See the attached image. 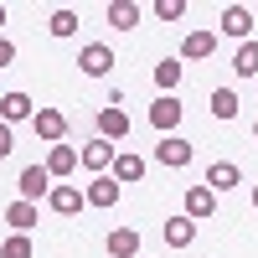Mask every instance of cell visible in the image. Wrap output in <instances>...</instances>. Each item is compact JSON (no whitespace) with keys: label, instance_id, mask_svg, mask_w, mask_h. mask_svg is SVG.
<instances>
[{"label":"cell","instance_id":"cell-1","mask_svg":"<svg viewBox=\"0 0 258 258\" xmlns=\"http://www.w3.org/2000/svg\"><path fill=\"white\" fill-rule=\"evenodd\" d=\"M191 140H181V135H160V145H155V160L160 165H170V170H181V165H191Z\"/></svg>","mask_w":258,"mask_h":258},{"label":"cell","instance_id":"cell-2","mask_svg":"<svg viewBox=\"0 0 258 258\" xmlns=\"http://www.w3.org/2000/svg\"><path fill=\"white\" fill-rule=\"evenodd\" d=\"M16 186H21V202H31V207H36V202L52 191V176H47V165H26V170L16 176Z\"/></svg>","mask_w":258,"mask_h":258},{"label":"cell","instance_id":"cell-3","mask_svg":"<svg viewBox=\"0 0 258 258\" xmlns=\"http://www.w3.org/2000/svg\"><path fill=\"white\" fill-rule=\"evenodd\" d=\"M181 114H186V109H181V98H170V93H160L155 103H150V124H155L160 135H170V129L181 124Z\"/></svg>","mask_w":258,"mask_h":258},{"label":"cell","instance_id":"cell-4","mask_svg":"<svg viewBox=\"0 0 258 258\" xmlns=\"http://www.w3.org/2000/svg\"><path fill=\"white\" fill-rule=\"evenodd\" d=\"M31 129H36V140L62 145V135H68V119H62L57 109H36V114H31Z\"/></svg>","mask_w":258,"mask_h":258},{"label":"cell","instance_id":"cell-5","mask_svg":"<svg viewBox=\"0 0 258 258\" xmlns=\"http://www.w3.org/2000/svg\"><path fill=\"white\" fill-rule=\"evenodd\" d=\"M98 140H129V114L124 109H114V103H109V109H98Z\"/></svg>","mask_w":258,"mask_h":258},{"label":"cell","instance_id":"cell-6","mask_svg":"<svg viewBox=\"0 0 258 258\" xmlns=\"http://www.w3.org/2000/svg\"><path fill=\"white\" fill-rule=\"evenodd\" d=\"M78 68L88 73V78H103V73L114 68V52L103 47V41H88V47H83V57H78Z\"/></svg>","mask_w":258,"mask_h":258},{"label":"cell","instance_id":"cell-7","mask_svg":"<svg viewBox=\"0 0 258 258\" xmlns=\"http://www.w3.org/2000/svg\"><path fill=\"white\" fill-rule=\"evenodd\" d=\"M232 186H243V170L232 165V160H217V165L207 170V191H212V197H217V191H232Z\"/></svg>","mask_w":258,"mask_h":258},{"label":"cell","instance_id":"cell-8","mask_svg":"<svg viewBox=\"0 0 258 258\" xmlns=\"http://www.w3.org/2000/svg\"><path fill=\"white\" fill-rule=\"evenodd\" d=\"M103 248H109L114 258H140V232L135 227H114L109 238H103Z\"/></svg>","mask_w":258,"mask_h":258},{"label":"cell","instance_id":"cell-9","mask_svg":"<svg viewBox=\"0 0 258 258\" xmlns=\"http://www.w3.org/2000/svg\"><path fill=\"white\" fill-rule=\"evenodd\" d=\"M47 202H52L57 217H73V212H83V191H78V186H52Z\"/></svg>","mask_w":258,"mask_h":258},{"label":"cell","instance_id":"cell-10","mask_svg":"<svg viewBox=\"0 0 258 258\" xmlns=\"http://www.w3.org/2000/svg\"><path fill=\"white\" fill-rule=\"evenodd\" d=\"M83 202H93V207H114V202H119V181H114V176H93L88 191H83Z\"/></svg>","mask_w":258,"mask_h":258},{"label":"cell","instance_id":"cell-11","mask_svg":"<svg viewBox=\"0 0 258 258\" xmlns=\"http://www.w3.org/2000/svg\"><path fill=\"white\" fill-rule=\"evenodd\" d=\"M212 212H217V197H212L207 186H191V191H186V217L202 222V217H212Z\"/></svg>","mask_w":258,"mask_h":258},{"label":"cell","instance_id":"cell-12","mask_svg":"<svg viewBox=\"0 0 258 258\" xmlns=\"http://www.w3.org/2000/svg\"><path fill=\"white\" fill-rule=\"evenodd\" d=\"M83 165H88L93 176H103V170L114 165V145H109V140H93V145H83Z\"/></svg>","mask_w":258,"mask_h":258},{"label":"cell","instance_id":"cell-13","mask_svg":"<svg viewBox=\"0 0 258 258\" xmlns=\"http://www.w3.org/2000/svg\"><path fill=\"white\" fill-rule=\"evenodd\" d=\"M78 170V150L73 145H52L47 150V176H73Z\"/></svg>","mask_w":258,"mask_h":258},{"label":"cell","instance_id":"cell-14","mask_svg":"<svg viewBox=\"0 0 258 258\" xmlns=\"http://www.w3.org/2000/svg\"><path fill=\"white\" fill-rule=\"evenodd\" d=\"M165 243H170V248H191V243H197V222H191L186 212H181V217H170V222H165Z\"/></svg>","mask_w":258,"mask_h":258},{"label":"cell","instance_id":"cell-15","mask_svg":"<svg viewBox=\"0 0 258 258\" xmlns=\"http://www.w3.org/2000/svg\"><path fill=\"white\" fill-rule=\"evenodd\" d=\"M248 26H253V11H248V6H227V11H222V31H227V36L248 41Z\"/></svg>","mask_w":258,"mask_h":258},{"label":"cell","instance_id":"cell-16","mask_svg":"<svg viewBox=\"0 0 258 258\" xmlns=\"http://www.w3.org/2000/svg\"><path fill=\"white\" fill-rule=\"evenodd\" d=\"M181 52H186L191 62H202V57H212V52H217V36H212V31H191V36L181 41Z\"/></svg>","mask_w":258,"mask_h":258},{"label":"cell","instance_id":"cell-17","mask_svg":"<svg viewBox=\"0 0 258 258\" xmlns=\"http://www.w3.org/2000/svg\"><path fill=\"white\" fill-rule=\"evenodd\" d=\"M0 114H6V124H21V119H31L36 109H31L26 93H6V98H0Z\"/></svg>","mask_w":258,"mask_h":258},{"label":"cell","instance_id":"cell-18","mask_svg":"<svg viewBox=\"0 0 258 258\" xmlns=\"http://www.w3.org/2000/svg\"><path fill=\"white\" fill-rule=\"evenodd\" d=\"M140 176H145V160H140V155H129V150H124V155H114V181H119V186H124V181L135 186Z\"/></svg>","mask_w":258,"mask_h":258},{"label":"cell","instance_id":"cell-19","mask_svg":"<svg viewBox=\"0 0 258 258\" xmlns=\"http://www.w3.org/2000/svg\"><path fill=\"white\" fill-rule=\"evenodd\" d=\"M135 21H140V6H135V0H114V6H109V26L129 31V26H135Z\"/></svg>","mask_w":258,"mask_h":258},{"label":"cell","instance_id":"cell-20","mask_svg":"<svg viewBox=\"0 0 258 258\" xmlns=\"http://www.w3.org/2000/svg\"><path fill=\"white\" fill-rule=\"evenodd\" d=\"M232 73H238V78H253V73H258V41H243V47H238Z\"/></svg>","mask_w":258,"mask_h":258},{"label":"cell","instance_id":"cell-21","mask_svg":"<svg viewBox=\"0 0 258 258\" xmlns=\"http://www.w3.org/2000/svg\"><path fill=\"white\" fill-rule=\"evenodd\" d=\"M6 222H11L16 232H31V227H36V207H31V202H16V207L6 212Z\"/></svg>","mask_w":258,"mask_h":258},{"label":"cell","instance_id":"cell-22","mask_svg":"<svg viewBox=\"0 0 258 258\" xmlns=\"http://www.w3.org/2000/svg\"><path fill=\"white\" fill-rule=\"evenodd\" d=\"M155 83H160V93H170L181 83V62L176 57H165V62H155Z\"/></svg>","mask_w":258,"mask_h":258},{"label":"cell","instance_id":"cell-23","mask_svg":"<svg viewBox=\"0 0 258 258\" xmlns=\"http://www.w3.org/2000/svg\"><path fill=\"white\" fill-rule=\"evenodd\" d=\"M212 114H217V119H238V93L217 88V93H212Z\"/></svg>","mask_w":258,"mask_h":258},{"label":"cell","instance_id":"cell-24","mask_svg":"<svg viewBox=\"0 0 258 258\" xmlns=\"http://www.w3.org/2000/svg\"><path fill=\"white\" fill-rule=\"evenodd\" d=\"M47 26H52V36H73V31H78V11H68V6H62V11H52V21H47Z\"/></svg>","mask_w":258,"mask_h":258},{"label":"cell","instance_id":"cell-25","mask_svg":"<svg viewBox=\"0 0 258 258\" xmlns=\"http://www.w3.org/2000/svg\"><path fill=\"white\" fill-rule=\"evenodd\" d=\"M0 258H31V238L26 232H11V238L0 243Z\"/></svg>","mask_w":258,"mask_h":258},{"label":"cell","instance_id":"cell-26","mask_svg":"<svg viewBox=\"0 0 258 258\" xmlns=\"http://www.w3.org/2000/svg\"><path fill=\"white\" fill-rule=\"evenodd\" d=\"M155 16H160V21H181V16H186V0H160Z\"/></svg>","mask_w":258,"mask_h":258},{"label":"cell","instance_id":"cell-27","mask_svg":"<svg viewBox=\"0 0 258 258\" xmlns=\"http://www.w3.org/2000/svg\"><path fill=\"white\" fill-rule=\"evenodd\" d=\"M11 150H16V140H11V124H0V160H6Z\"/></svg>","mask_w":258,"mask_h":258},{"label":"cell","instance_id":"cell-28","mask_svg":"<svg viewBox=\"0 0 258 258\" xmlns=\"http://www.w3.org/2000/svg\"><path fill=\"white\" fill-rule=\"evenodd\" d=\"M11 62H16V47H11L6 36H0V68H11Z\"/></svg>","mask_w":258,"mask_h":258},{"label":"cell","instance_id":"cell-29","mask_svg":"<svg viewBox=\"0 0 258 258\" xmlns=\"http://www.w3.org/2000/svg\"><path fill=\"white\" fill-rule=\"evenodd\" d=\"M0 26H6V6H0Z\"/></svg>","mask_w":258,"mask_h":258},{"label":"cell","instance_id":"cell-30","mask_svg":"<svg viewBox=\"0 0 258 258\" xmlns=\"http://www.w3.org/2000/svg\"><path fill=\"white\" fill-rule=\"evenodd\" d=\"M253 207H258V186H253Z\"/></svg>","mask_w":258,"mask_h":258},{"label":"cell","instance_id":"cell-31","mask_svg":"<svg viewBox=\"0 0 258 258\" xmlns=\"http://www.w3.org/2000/svg\"><path fill=\"white\" fill-rule=\"evenodd\" d=\"M253 135H258V119H253Z\"/></svg>","mask_w":258,"mask_h":258},{"label":"cell","instance_id":"cell-32","mask_svg":"<svg viewBox=\"0 0 258 258\" xmlns=\"http://www.w3.org/2000/svg\"><path fill=\"white\" fill-rule=\"evenodd\" d=\"M140 258H145V253H140Z\"/></svg>","mask_w":258,"mask_h":258}]
</instances>
